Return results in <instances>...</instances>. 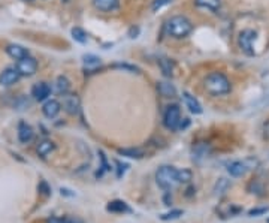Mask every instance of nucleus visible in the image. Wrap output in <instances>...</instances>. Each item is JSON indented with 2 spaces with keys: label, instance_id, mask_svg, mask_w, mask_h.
<instances>
[{
  "label": "nucleus",
  "instance_id": "nucleus-1",
  "mask_svg": "<svg viewBox=\"0 0 269 223\" xmlns=\"http://www.w3.org/2000/svg\"><path fill=\"white\" fill-rule=\"evenodd\" d=\"M166 33L173 39H184L193 32L192 21L184 15H173L165 24Z\"/></svg>",
  "mask_w": 269,
  "mask_h": 223
},
{
  "label": "nucleus",
  "instance_id": "nucleus-2",
  "mask_svg": "<svg viewBox=\"0 0 269 223\" xmlns=\"http://www.w3.org/2000/svg\"><path fill=\"white\" fill-rule=\"evenodd\" d=\"M203 87L213 96H224V95L230 93V90H232V84H230L229 78L221 72L209 74L203 81Z\"/></svg>",
  "mask_w": 269,
  "mask_h": 223
},
{
  "label": "nucleus",
  "instance_id": "nucleus-3",
  "mask_svg": "<svg viewBox=\"0 0 269 223\" xmlns=\"http://www.w3.org/2000/svg\"><path fill=\"white\" fill-rule=\"evenodd\" d=\"M157 184L165 189V190H172L179 184L178 180V170H175L173 166H162L156 174Z\"/></svg>",
  "mask_w": 269,
  "mask_h": 223
},
{
  "label": "nucleus",
  "instance_id": "nucleus-4",
  "mask_svg": "<svg viewBox=\"0 0 269 223\" xmlns=\"http://www.w3.org/2000/svg\"><path fill=\"white\" fill-rule=\"evenodd\" d=\"M257 39V33L251 29H245L239 33L238 36V45L241 48V51L245 54V55H254L256 54V50H254V42Z\"/></svg>",
  "mask_w": 269,
  "mask_h": 223
},
{
  "label": "nucleus",
  "instance_id": "nucleus-5",
  "mask_svg": "<svg viewBox=\"0 0 269 223\" xmlns=\"http://www.w3.org/2000/svg\"><path fill=\"white\" fill-rule=\"evenodd\" d=\"M181 109L178 105H169L163 114V124L169 130H178L181 124Z\"/></svg>",
  "mask_w": 269,
  "mask_h": 223
},
{
  "label": "nucleus",
  "instance_id": "nucleus-6",
  "mask_svg": "<svg viewBox=\"0 0 269 223\" xmlns=\"http://www.w3.org/2000/svg\"><path fill=\"white\" fill-rule=\"evenodd\" d=\"M38 68H39V63L32 55H27V57L17 62V69L21 76H33L38 72Z\"/></svg>",
  "mask_w": 269,
  "mask_h": 223
},
{
  "label": "nucleus",
  "instance_id": "nucleus-7",
  "mask_svg": "<svg viewBox=\"0 0 269 223\" xmlns=\"http://www.w3.org/2000/svg\"><path fill=\"white\" fill-rule=\"evenodd\" d=\"M20 78H21V75H20L17 66H9L0 72V86H5V87L14 86L15 82H18Z\"/></svg>",
  "mask_w": 269,
  "mask_h": 223
},
{
  "label": "nucleus",
  "instance_id": "nucleus-8",
  "mask_svg": "<svg viewBox=\"0 0 269 223\" xmlns=\"http://www.w3.org/2000/svg\"><path fill=\"white\" fill-rule=\"evenodd\" d=\"M51 95V87L47 84V82L41 81V82H36V84L32 87V96L35 100L38 102H44V100H48Z\"/></svg>",
  "mask_w": 269,
  "mask_h": 223
},
{
  "label": "nucleus",
  "instance_id": "nucleus-9",
  "mask_svg": "<svg viewBox=\"0 0 269 223\" xmlns=\"http://www.w3.org/2000/svg\"><path fill=\"white\" fill-rule=\"evenodd\" d=\"M60 111H62V103L55 99H48L42 106V113L48 119H55L60 114Z\"/></svg>",
  "mask_w": 269,
  "mask_h": 223
},
{
  "label": "nucleus",
  "instance_id": "nucleus-10",
  "mask_svg": "<svg viewBox=\"0 0 269 223\" xmlns=\"http://www.w3.org/2000/svg\"><path fill=\"white\" fill-rule=\"evenodd\" d=\"M62 106L68 111L69 114L75 116L78 111H79V98L76 95L66 93V95H63V103H62Z\"/></svg>",
  "mask_w": 269,
  "mask_h": 223
},
{
  "label": "nucleus",
  "instance_id": "nucleus-11",
  "mask_svg": "<svg viewBox=\"0 0 269 223\" xmlns=\"http://www.w3.org/2000/svg\"><path fill=\"white\" fill-rule=\"evenodd\" d=\"M5 51H6V54L9 55L11 59L17 60V62L21 60V59H24V57H27V55H30L28 54V50L24 48L23 45H18V44H9L5 48Z\"/></svg>",
  "mask_w": 269,
  "mask_h": 223
},
{
  "label": "nucleus",
  "instance_id": "nucleus-12",
  "mask_svg": "<svg viewBox=\"0 0 269 223\" xmlns=\"http://www.w3.org/2000/svg\"><path fill=\"white\" fill-rule=\"evenodd\" d=\"M33 135H35V132L30 124H27L24 122H21L18 124V139L21 144H28L33 139Z\"/></svg>",
  "mask_w": 269,
  "mask_h": 223
},
{
  "label": "nucleus",
  "instance_id": "nucleus-13",
  "mask_svg": "<svg viewBox=\"0 0 269 223\" xmlns=\"http://www.w3.org/2000/svg\"><path fill=\"white\" fill-rule=\"evenodd\" d=\"M93 6L100 12H112L120 6V0H93Z\"/></svg>",
  "mask_w": 269,
  "mask_h": 223
},
{
  "label": "nucleus",
  "instance_id": "nucleus-14",
  "mask_svg": "<svg viewBox=\"0 0 269 223\" xmlns=\"http://www.w3.org/2000/svg\"><path fill=\"white\" fill-rule=\"evenodd\" d=\"M183 99H184V103H186V106L189 108V111L192 114H202V105H200V102L195 98V96H192L189 92H184L183 93Z\"/></svg>",
  "mask_w": 269,
  "mask_h": 223
},
{
  "label": "nucleus",
  "instance_id": "nucleus-15",
  "mask_svg": "<svg viewBox=\"0 0 269 223\" xmlns=\"http://www.w3.org/2000/svg\"><path fill=\"white\" fill-rule=\"evenodd\" d=\"M247 165L244 162H232L227 166V171L232 177H243L247 173Z\"/></svg>",
  "mask_w": 269,
  "mask_h": 223
},
{
  "label": "nucleus",
  "instance_id": "nucleus-16",
  "mask_svg": "<svg viewBox=\"0 0 269 223\" xmlns=\"http://www.w3.org/2000/svg\"><path fill=\"white\" fill-rule=\"evenodd\" d=\"M197 8H203L211 12H217L221 6V0H195Z\"/></svg>",
  "mask_w": 269,
  "mask_h": 223
},
{
  "label": "nucleus",
  "instance_id": "nucleus-17",
  "mask_svg": "<svg viewBox=\"0 0 269 223\" xmlns=\"http://www.w3.org/2000/svg\"><path fill=\"white\" fill-rule=\"evenodd\" d=\"M69 90H71V81L65 75L57 76V79H55V92L58 95H66V93H69Z\"/></svg>",
  "mask_w": 269,
  "mask_h": 223
},
{
  "label": "nucleus",
  "instance_id": "nucleus-18",
  "mask_svg": "<svg viewBox=\"0 0 269 223\" xmlns=\"http://www.w3.org/2000/svg\"><path fill=\"white\" fill-rule=\"evenodd\" d=\"M54 149H55V146H54V143L51 141V139H42V141L38 144V154L41 156V157H47L48 154H51L52 151H54Z\"/></svg>",
  "mask_w": 269,
  "mask_h": 223
},
{
  "label": "nucleus",
  "instance_id": "nucleus-19",
  "mask_svg": "<svg viewBox=\"0 0 269 223\" xmlns=\"http://www.w3.org/2000/svg\"><path fill=\"white\" fill-rule=\"evenodd\" d=\"M157 90L163 98H173L176 95V90L171 82H157Z\"/></svg>",
  "mask_w": 269,
  "mask_h": 223
},
{
  "label": "nucleus",
  "instance_id": "nucleus-20",
  "mask_svg": "<svg viewBox=\"0 0 269 223\" xmlns=\"http://www.w3.org/2000/svg\"><path fill=\"white\" fill-rule=\"evenodd\" d=\"M108 211H112V213H124V211H130V208L127 207L126 202L123 201H112L109 202V205L106 207Z\"/></svg>",
  "mask_w": 269,
  "mask_h": 223
},
{
  "label": "nucleus",
  "instance_id": "nucleus-21",
  "mask_svg": "<svg viewBox=\"0 0 269 223\" xmlns=\"http://www.w3.org/2000/svg\"><path fill=\"white\" fill-rule=\"evenodd\" d=\"M118 154H123L130 159H141L144 156V151L141 149H120Z\"/></svg>",
  "mask_w": 269,
  "mask_h": 223
},
{
  "label": "nucleus",
  "instance_id": "nucleus-22",
  "mask_svg": "<svg viewBox=\"0 0 269 223\" xmlns=\"http://www.w3.org/2000/svg\"><path fill=\"white\" fill-rule=\"evenodd\" d=\"M71 33H72L73 41H76V42H79V44H85V42L88 41V36H87L85 30L81 29V27H73V29L71 30Z\"/></svg>",
  "mask_w": 269,
  "mask_h": 223
},
{
  "label": "nucleus",
  "instance_id": "nucleus-23",
  "mask_svg": "<svg viewBox=\"0 0 269 223\" xmlns=\"http://www.w3.org/2000/svg\"><path fill=\"white\" fill-rule=\"evenodd\" d=\"M84 65L87 66V68H98V66H100V57H98V55H93V54H87V55H84Z\"/></svg>",
  "mask_w": 269,
  "mask_h": 223
},
{
  "label": "nucleus",
  "instance_id": "nucleus-24",
  "mask_svg": "<svg viewBox=\"0 0 269 223\" xmlns=\"http://www.w3.org/2000/svg\"><path fill=\"white\" fill-rule=\"evenodd\" d=\"M159 65H160L162 72H163L165 76L171 78V76L173 75V74H172V63H171V60H168V59H160V60H159Z\"/></svg>",
  "mask_w": 269,
  "mask_h": 223
},
{
  "label": "nucleus",
  "instance_id": "nucleus-25",
  "mask_svg": "<svg viewBox=\"0 0 269 223\" xmlns=\"http://www.w3.org/2000/svg\"><path fill=\"white\" fill-rule=\"evenodd\" d=\"M193 178V174L190 170H181L178 171V180H179V184L181 183H189L190 180Z\"/></svg>",
  "mask_w": 269,
  "mask_h": 223
},
{
  "label": "nucleus",
  "instance_id": "nucleus-26",
  "mask_svg": "<svg viewBox=\"0 0 269 223\" xmlns=\"http://www.w3.org/2000/svg\"><path fill=\"white\" fill-rule=\"evenodd\" d=\"M169 3H172V0H154L153 5H151V11L153 12H157L159 9H162L163 6H166Z\"/></svg>",
  "mask_w": 269,
  "mask_h": 223
},
{
  "label": "nucleus",
  "instance_id": "nucleus-27",
  "mask_svg": "<svg viewBox=\"0 0 269 223\" xmlns=\"http://www.w3.org/2000/svg\"><path fill=\"white\" fill-rule=\"evenodd\" d=\"M179 216H183V211L181 210H173L171 213H166L162 216V220H173V219H178Z\"/></svg>",
  "mask_w": 269,
  "mask_h": 223
},
{
  "label": "nucleus",
  "instance_id": "nucleus-28",
  "mask_svg": "<svg viewBox=\"0 0 269 223\" xmlns=\"http://www.w3.org/2000/svg\"><path fill=\"white\" fill-rule=\"evenodd\" d=\"M38 189H39V192L44 195V197H48V195L51 193V189H49V186H48V184H47V181H44V180L39 183V187H38Z\"/></svg>",
  "mask_w": 269,
  "mask_h": 223
},
{
  "label": "nucleus",
  "instance_id": "nucleus-29",
  "mask_svg": "<svg viewBox=\"0 0 269 223\" xmlns=\"http://www.w3.org/2000/svg\"><path fill=\"white\" fill-rule=\"evenodd\" d=\"M266 211H268V208H257V210H251L248 213V216H257V214H263Z\"/></svg>",
  "mask_w": 269,
  "mask_h": 223
},
{
  "label": "nucleus",
  "instance_id": "nucleus-30",
  "mask_svg": "<svg viewBox=\"0 0 269 223\" xmlns=\"http://www.w3.org/2000/svg\"><path fill=\"white\" fill-rule=\"evenodd\" d=\"M138 33H139V29H138V27H136V29H135V27H132V30L129 32V38H138Z\"/></svg>",
  "mask_w": 269,
  "mask_h": 223
},
{
  "label": "nucleus",
  "instance_id": "nucleus-31",
  "mask_svg": "<svg viewBox=\"0 0 269 223\" xmlns=\"http://www.w3.org/2000/svg\"><path fill=\"white\" fill-rule=\"evenodd\" d=\"M47 223H66V219H58V217H52L49 219Z\"/></svg>",
  "mask_w": 269,
  "mask_h": 223
},
{
  "label": "nucleus",
  "instance_id": "nucleus-32",
  "mask_svg": "<svg viewBox=\"0 0 269 223\" xmlns=\"http://www.w3.org/2000/svg\"><path fill=\"white\" fill-rule=\"evenodd\" d=\"M66 223H82L79 219H66Z\"/></svg>",
  "mask_w": 269,
  "mask_h": 223
},
{
  "label": "nucleus",
  "instance_id": "nucleus-33",
  "mask_svg": "<svg viewBox=\"0 0 269 223\" xmlns=\"http://www.w3.org/2000/svg\"><path fill=\"white\" fill-rule=\"evenodd\" d=\"M24 2H35V0H24Z\"/></svg>",
  "mask_w": 269,
  "mask_h": 223
}]
</instances>
